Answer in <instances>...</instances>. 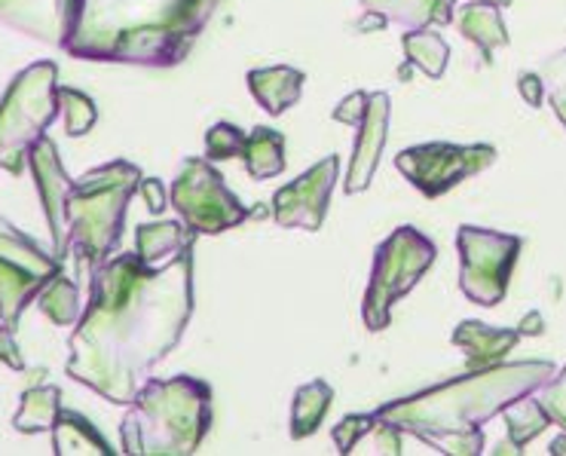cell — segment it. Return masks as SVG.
Here are the masks:
<instances>
[{
	"mask_svg": "<svg viewBox=\"0 0 566 456\" xmlns=\"http://www.w3.org/2000/svg\"><path fill=\"white\" fill-rule=\"evenodd\" d=\"M193 315V248L163 263L126 251L98 263L67 340V377L111 404H129L181 343Z\"/></svg>",
	"mask_w": 566,
	"mask_h": 456,
	"instance_id": "obj_1",
	"label": "cell"
},
{
	"mask_svg": "<svg viewBox=\"0 0 566 456\" xmlns=\"http://www.w3.org/2000/svg\"><path fill=\"white\" fill-rule=\"evenodd\" d=\"M557 367L552 362H496L469 371L398 402H386L374 417L417 435L450 456L484 454V423L530 392H539Z\"/></svg>",
	"mask_w": 566,
	"mask_h": 456,
	"instance_id": "obj_2",
	"label": "cell"
},
{
	"mask_svg": "<svg viewBox=\"0 0 566 456\" xmlns=\"http://www.w3.org/2000/svg\"><path fill=\"white\" fill-rule=\"evenodd\" d=\"M214 7L218 0H77L62 50L86 62L171 68L190 53Z\"/></svg>",
	"mask_w": 566,
	"mask_h": 456,
	"instance_id": "obj_3",
	"label": "cell"
},
{
	"mask_svg": "<svg viewBox=\"0 0 566 456\" xmlns=\"http://www.w3.org/2000/svg\"><path fill=\"white\" fill-rule=\"evenodd\" d=\"M211 386L206 380L150 377L135 392L119 423L123 454L133 456H190L211 429Z\"/></svg>",
	"mask_w": 566,
	"mask_h": 456,
	"instance_id": "obj_4",
	"label": "cell"
},
{
	"mask_svg": "<svg viewBox=\"0 0 566 456\" xmlns=\"http://www.w3.org/2000/svg\"><path fill=\"white\" fill-rule=\"evenodd\" d=\"M142 169L114 159L98 169H90L71 184L67 211V251H74L83 267L95 270L111 258L123 236V221L129 199L138 194Z\"/></svg>",
	"mask_w": 566,
	"mask_h": 456,
	"instance_id": "obj_5",
	"label": "cell"
},
{
	"mask_svg": "<svg viewBox=\"0 0 566 456\" xmlns=\"http://www.w3.org/2000/svg\"><path fill=\"white\" fill-rule=\"evenodd\" d=\"M59 65L34 62L19 71L0 99V169L22 175L28 151L59 117Z\"/></svg>",
	"mask_w": 566,
	"mask_h": 456,
	"instance_id": "obj_6",
	"label": "cell"
},
{
	"mask_svg": "<svg viewBox=\"0 0 566 456\" xmlns=\"http://www.w3.org/2000/svg\"><path fill=\"white\" fill-rule=\"evenodd\" d=\"M434 258H438V248L417 227H398L382 239L374 251V270H370L365 307H361V319L368 331L377 334L389 328L392 307L429 273Z\"/></svg>",
	"mask_w": 566,
	"mask_h": 456,
	"instance_id": "obj_7",
	"label": "cell"
},
{
	"mask_svg": "<svg viewBox=\"0 0 566 456\" xmlns=\"http://www.w3.org/2000/svg\"><path fill=\"white\" fill-rule=\"evenodd\" d=\"M169 203L197 236L224 234L251 218V211L227 190L221 172L206 157L181 159L171 178Z\"/></svg>",
	"mask_w": 566,
	"mask_h": 456,
	"instance_id": "obj_8",
	"label": "cell"
},
{
	"mask_svg": "<svg viewBox=\"0 0 566 456\" xmlns=\"http://www.w3.org/2000/svg\"><path fill=\"white\" fill-rule=\"evenodd\" d=\"M521 246V236L462 224L457 230L462 294L478 307H500L509 294Z\"/></svg>",
	"mask_w": 566,
	"mask_h": 456,
	"instance_id": "obj_9",
	"label": "cell"
},
{
	"mask_svg": "<svg viewBox=\"0 0 566 456\" xmlns=\"http://www.w3.org/2000/svg\"><path fill=\"white\" fill-rule=\"evenodd\" d=\"M55 273H62V261L0 218V325L15 331L28 303H34Z\"/></svg>",
	"mask_w": 566,
	"mask_h": 456,
	"instance_id": "obj_10",
	"label": "cell"
},
{
	"mask_svg": "<svg viewBox=\"0 0 566 456\" xmlns=\"http://www.w3.org/2000/svg\"><path fill=\"white\" fill-rule=\"evenodd\" d=\"M493 144H448L429 142L417 147H405L396 157V169L408 178L422 196L438 199L457 184L469 182L496 163Z\"/></svg>",
	"mask_w": 566,
	"mask_h": 456,
	"instance_id": "obj_11",
	"label": "cell"
},
{
	"mask_svg": "<svg viewBox=\"0 0 566 456\" xmlns=\"http://www.w3.org/2000/svg\"><path fill=\"white\" fill-rule=\"evenodd\" d=\"M340 178V159L325 157L310 172H303L297 182L279 187L273 196V221L289 230L316 234L328 215L331 190Z\"/></svg>",
	"mask_w": 566,
	"mask_h": 456,
	"instance_id": "obj_12",
	"label": "cell"
},
{
	"mask_svg": "<svg viewBox=\"0 0 566 456\" xmlns=\"http://www.w3.org/2000/svg\"><path fill=\"white\" fill-rule=\"evenodd\" d=\"M28 166L38 184L40 203H43V215L50 224V234H53V255L59 261H65L67 255V194H71V184L74 178H67L65 166L59 159L53 138L40 135L34 147L28 151Z\"/></svg>",
	"mask_w": 566,
	"mask_h": 456,
	"instance_id": "obj_13",
	"label": "cell"
},
{
	"mask_svg": "<svg viewBox=\"0 0 566 456\" xmlns=\"http://www.w3.org/2000/svg\"><path fill=\"white\" fill-rule=\"evenodd\" d=\"M389 117H392V99L386 92H368V105L356 120V147L346 172L343 190L349 196L368 190L374 172L380 166L382 147L389 142Z\"/></svg>",
	"mask_w": 566,
	"mask_h": 456,
	"instance_id": "obj_14",
	"label": "cell"
},
{
	"mask_svg": "<svg viewBox=\"0 0 566 456\" xmlns=\"http://www.w3.org/2000/svg\"><path fill=\"white\" fill-rule=\"evenodd\" d=\"M77 0H0V25L46 46H65Z\"/></svg>",
	"mask_w": 566,
	"mask_h": 456,
	"instance_id": "obj_15",
	"label": "cell"
},
{
	"mask_svg": "<svg viewBox=\"0 0 566 456\" xmlns=\"http://www.w3.org/2000/svg\"><path fill=\"white\" fill-rule=\"evenodd\" d=\"M368 28L398 25L405 31H420V28H444L457 15V0H361Z\"/></svg>",
	"mask_w": 566,
	"mask_h": 456,
	"instance_id": "obj_16",
	"label": "cell"
},
{
	"mask_svg": "<svg viewBox=\"0 0 566 456\" xmlns=\"http://www.w3.org/2000/svg\"><path fill=\"white\" fill-rule=\"evenodd\" d=\"M453 343L465 352V365L469 371L488 367L502 362L509 352L521 343V331L517 328H493L484 322H460L453 331Z\"/></svg>",
	"mask_w": 566,
	"mask_h": 456,
	"instance_id": "obj_17",
	"label": "cell"
},
{
	"mask_svg": "<svg viewBox=\"0 0 566 456\" xmlns=\"http://www.w3.org/2000/svg\"><path fill=\"white\" fill-rule=\"evenodd\" d=\"M249 90L251 95L258 99V105L264 107L270 117H279L285 114L289 107H294L301 102L303 92V71L289 65H273V68H254L249 71Z\"/></svg>",
	"mask_w": 566,
	"mask_h": 456,
	"instance_id": "obj_18",
	"label": "cell"
},
{
	"mask_svg": "<svg viewBox=\"0 0 566 456\" xmlns=\"http://www.w3.org/2000/svg\"><path fill=\"white\" fill-rule=\"evenodd\" d=\"M457 25H460V34L465 40H472L474 46L481 50V59L484 65L493 62V53L509 46V28H505V19H502V7H493V3H484V0H474L469 7H462L460 15H453Z\"/></svg>",
	"mask_w": 566,
	"mask_h": 456,
	"instance_id": "obj_19",
	"label": "cell"
},
{
	"mask_svg": "<svg viewBox=\"0 0 566 456\" xmlns=\"http://www.w3.org/2000/svg\"><path fill=\"white\" fill-rule=\"evenodd\" d=\"M53 450L59 456H111V444L102 438V432L95 429L86 417H80L77 411H59L53 426Z\"/></svg>",
	"mask_w": 566,
	"mask_h": 456,
	"instance_id": "obj_20",
	"label": "cell"
},
{
	"mask_svg": "<svg viewBox=\"0 0 566 456\" xmlns=\"http://www.w3.org/2000/svg\"><path fill=\"white\" fill-rule=\"evenodd\" d=\"M502 417H505V426H509V444H502L496 454H524V447L552 426V417L536 398V392H530L524 398L509 404L502 411Z\"/></svg>",
	"mask_w": 566,
	"mask_h": 456,
	"instance_id": "obj_21",
	"label": "cell"
},
{
	"mask_svg": "<svg viewBox=\"0 0 566 456\" xmlns=\"http://www.w3.org/2000/svg\"><path fill=\"white\" fill-rule=\"evenodd\" d=\"M193 242H197V234L185 221L142 224L138 234H135V251L142 255L145 263L169 261L178 251L193 248Z\"/></svg>",
	"mask_w": 566,
	"mask_h": 456,
	"instance_id": "obj_22",
	"label": "cell"
},
{
	"mask_svg": "<svg viewBox=\"0 0 566 456\" xmlns=\"http://www.w3.org/2000/svg\"><path fill=\"white\" fill-rule=\"evenodd\" d=\"M242 159H245V169L254 182L276 178L285 169V135L266 129V126L251 129V135H245Z\"/></svg>",
	"mask_w": 566,
	"mask_h": 456,
	"instance_id": "obj_23",
	"label": "cell"
},
{
	"mask_svg": "<svg viewBox=\"0 0 566 456\" xmlns=\"http://www.w3.org/2000/svg\"><path fill=\"white\" fill-rule=\"evenodd\" d=\"M331 402H334V390H331L328 380L303 383L301 390L294 392V402H291V438L301 442L306 435H313L328 414Z\"/></svg>",
	"mask_w": 566,
	"mask_h": 456,
	"instance_id": "obj_24",
	"label": "cell"
},
{
	"mask_svg": "<svg viewBox=\"0 0 566 456\" xmlns=\"http://www.w3.org/2000/svg\"><path fill=\"white\" fill-rule=\"evenodd\" d=\"M62 411V390L59 386H31L22 392V402L13 417V429L22 435L53 432L55 417Z\"/></svg>",
	"mask_w": 566,
	"mask_h": 456,
	"instance_id": "obj_25",
	"label": "cell"
},
{
	"mask_svg": "<svg viewBox=\"0 0 566 456\" xmlns=\"http://www.w3.org/2000/svg\"><path fill=\"white\" fill-rule=\"evenodd\" d=\"M401 50L408 55V65H417L422 74H429L432 80L444 77L450 59L448 40L441 34H434V28H420V31H408L401 38Z\"/></svg>",
	"mask_w": 566,
	"mask_h": 456,
	"instance_id": "obj_26",
	"label": "cell"
},
{
	"mask_svg": "<svg viewBox=\"0 0 566 456\" xmlns=\"http://www.w3.org/2000/svg\"><path fill=\"white\" fill-rule=\"evenodd\" d=\"M34 303H38V310L53 325L59 328H71L77 325L80 319V288L67 279L65 273H55L46 286L40 288V294L34 298Z\"/></svg>",
	"mask_w": 566,
	"mask_h": 456,
	"instance_id": "obj_27",
	"label": "cell"
},
{
	"mask_svg": "<svg viewBox=\"0 0 566 456\" xmlns=\"http://www.w3.org/2000/svg\"><path fill=\"white\" fill-rule=\"evenodd\" d=\"M55 99H59V114L65 120V132L71 138H80V135H86V132L93 129L95 120H98V107H95V102L86 92L59 86Z\"/></svg>",
	"mask_w": 566,
	"mask_h": 456,
	"instance_id": "obj_28",
	"label": "cell"
},
{
	"mask_svg": "<svg viewBox=\"0 0 566 456\" xmlns=\"http://www.w3.org/2000/svg\"><path fill=\"white\" fill-rule=\"evenodd\" d=\"M539 77L545 83V95L552 102V111L566 129V50H557L542 62Z\"/></svg>",
	"mask_w": 566,
	"mask_h": 456,
	"instance_id": "obj_29",
	"label": "cell"
},
{
	"mask_svg": "<svg viewBox=\"0 0 566 456\" xmlns=\"http://www.w3.org/2000/svg\"><path fill=\"white\" fill-rule=\"evenodd\" d=\"M242 147H245V132L230 126V123H214L206 132V159H211V163L242 157Z\"/></svg>",
	"mask_w": 566,
	"mask_h": 456,
	"instance_id": "obj_30",
	"label": "cell"
},
{
	"mask_svg": "<svg viewBox=\"0 0 566 456\" xmlns=\"http://www.w3.org/2000/svg\"><path fill=\"white\" fill-rule=\"evenodd\" d=\"M377 426V417L374 414H349V417H343L334 432H331V438L337 444V450L340 454H356V447L361 444L365 435H370Z\"/></svg>",
	"mask_w": 566,
	"mask_h": 456,
	"instance_id": "obj_31",
	"label": "cell"
},
{
	"mask_svg": "<svg viewBox=\"0 0 566 456\" xmlns=\"http://www.w3.org/2000/svg\"><path fill=\"white\" fill-rule=\"evenodd\" d=\"M536 398H539L542 407L548 411L552 423H557V426L566 432V365L560 367V371H554L552 380L542 386Z\"/></svg>",
	"mask_w": 566,
	"mask_h": 456,
	"instance_id": "obj_32",
	"label": "cell"
},
{
	"mask_svg": "<svg viewBox=\"0 0 566 456\" xmlns=\"http://www.w3.org/2000/svg\"><path fill=\"white\" fill-rule=\"evenodd\" d=\"M365 105H368V92H353V95H346L340 105L334 107L331 117L337 120V123H346V126H356V120L361 117Z\"/></svg>",
	"mask_w": 566,
	"mask_h": 456,
	"instance_id": "obj_33",
	"label": "cell"
},
{
	"mask_svg": "<svg viewBox=\"0 0 566 456\" xmlns=\"http://www.w3.org/2000/svg\"><path fill=\"white\" fill-rule=\"evenodd\" d=\"M0 365L13 367V371H25V359H22V352H19L13 328L7 325H0Z\"/></svg>",
	"mask_w": 566,
	"mask_h": 456,
	"instance_id": "obj_34",
	"label": "cell"
},
{
	"mask_svg": "<svg viewBox=\"0 0 566 456\" xmlns=\"http://www.w3.org/2000/svg\"><path fill=\"white\" fill-rule=\"evenodd\" d=\"M517 92L524 95V102L530 107H539L542 99H545V83H542L539 71H524L517 74Z\"/></svg>",
	"mask_w": 566,
	"mask_h": 456,
	"instance_id": "obj_35",
	"label": "cell"
},
{
	"mask_svg": "<svg viewBox=\"0 0 566 456\" xmlns=\"http://www.w3.org/2000/svg\"><path fill=\"white\" fill-rule=\"evenodd\" d=\"M138 194L147 199V209L159 215V211H166V184L159 182V178H142L138 184Z\"/></svg>",
	"mask_w": 566,
	"mask_h": 456,
	"instance_id": "obj_36",
	"label": "cell"
},
{
	"mask_svg": "<svg viewBox=\"0 0 566 456\" xmlns=\"http://www.w3.org/2000/svg\"><path fill=\"white\" fill-rule=\"evenodd\" d=\"M517 331H521V338H524V334H542V331H545V322H542L539 313H530L527 319L517 325Z\"/></svg>",
	"mask_w": 566,
	"mask_h": 456,
	"instance_id": "obj_37",
	"label": "cell"
},
{
	"mask_svg": "<svg viewBox=\"0 0 566 456\" xmlns=\"http://www.w3.org/2000/svg\"><path fill=\"white\" fill-rule=\"evenodd\" d=\"M552 454H566V432H564V438H560V442L552 444Z\"/></svg>",
	"mask_w": 566,
	"mask_h": 456,
	"instance_id": "obj_38",
	"label": "cell"
},
{
	"mask_svg": "<svg viewBox=\"0 0 566 456\" xmlns=\"http://www.w3.org/2000/svg\"><path fill=\"white\" fill-rule=\"evenodd\" d=\"M484 3H493V7H502V10H505V7H509L512 0H484Z\"/></svg>",
	"mask_w": 566,
	"mask_h": 456,
	"instance_id": "obj_39",
	"label": "cell"
}]
</instances>
